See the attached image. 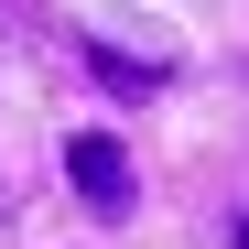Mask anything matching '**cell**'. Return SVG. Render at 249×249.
Returning a JSON list of instances; mask_svg holds the SVG:
<instances>
[{"mask_svg": "<svg viewBox=\"0 0 249 249\" xmlns=\"http://www.w3.org/2000/svg\"><path fill=\"white\" fill-rule=\"evenodd\" d=\"M87 65H98V87H119V98H141V87H162V54H119V44H87Z\"/></svg>", "mask_w": 249, "mask_h": 249, "instance_id": "2", "label": "cell"}, {"mask_svg": "<svg viewBox=\"0 0 249 249\" xmlns=\"http://www.w3.org/2000/svg\"><path fill=\"white\" fill-rule=\"evenodd\" d=\"M65 174H76V195H87L98 217H130V152H119L108 130H76L65 141Z\"/></svg>", "mask_w": 249, "mask_h": 249, "instance_id": "1", "label": "cell"}, {"mask_svg": "<svg viewBox=\"0 0 249 249\" xmlns=\"http://www.w3.org/2000/svg\"><path fill=\"white\" fill-rule=\"evenodd\" d=\"M238 249H249V217H238Z\"/></svg>", "mask_w": 249, "mask_h": 249, "instance_id": "3", "label": "cell"}]
</instances>
